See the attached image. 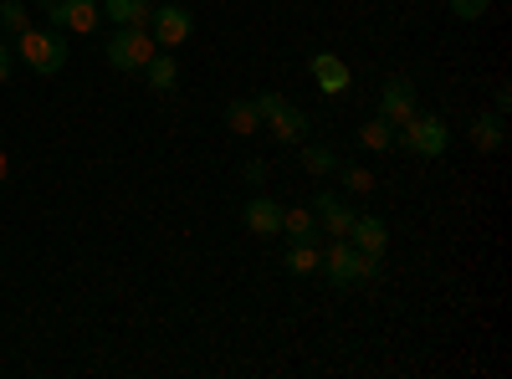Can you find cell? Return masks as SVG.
Returning a JSON list of instances; mask_svg holds the SVG:
<instances>
[{
	"label": "cell",
	"mask_w": 512,
	"mask_h": 379,
	"mask_svg": "<svg viewBox=\"0 0 512 379\" xmlns=\"http://www.w3.org/2000/svg\"><path fill=\"white\" fill-rule=\"evenodd\" d=\"M349 241L364 251V257H384V246H390V226H384L379 216H354Z\"/></svg>",
	"instance_id": "obj_11"
},
{
	"label": "cell",
	"mask_w": 512,
	"mask_h": 379,
	"mask_svg": "<svg viewBox=\"0 0 512 379\" xmlns=\"http://www.w3.org/2000/svg\"><path fill=\"white\" fill-rule=\"evenodd\" d=\"M379 262H384V257H364L349 236H338V241L323 251V267H318V272H328L333 287H354V282H374V277H379Z\"/></svg>",
	"instance_id": "obj_2"
},
{
	"label": "cell",
	"mask_w": 512,
	"mask_h": 379,
	"mask_svg": "<svg viewBox=\"0 0 512 379\" xmlns=\"http://www.w3.org/2000/svg\"><path fill=\"white\" fill-rule=\"evenodd\" d=\"M359 144L374 149V154H384V149H395V129H390L384 118H369L364 129H359Z\"/></svg>",
	"instance_id": "obj_19"
},
{
	"label": "cell",
	"mask_w": 512,
	"mask_h": 379,
	"mask_svg": "<svg viewBox=\"0 0 512 379\" xmlns=\"http://www.w3.org/2000/svg\"><path fill=\"white\" fill-rule=\"evenodd\" d=\"M149 31H154V47H164V52H175V47H185V41L195 36V16L185 11V6H154V16H149Z\"/></svg>",
	"instance_id": "obj_6"
},
{
	"label": "cell",
	"mask_w": 512,
	"mask_h": 379,
	"mask_svg": "<svg viewBox=\"0 0 512 379\" xmlns=\"http://www.w3.org/2000/svg\"><path fill=\"white\" fill-rule=\"evenodd\" d=\"M226 129H231V134H241V139H251L256 129H262V118H256V103H251V98L226 103Z\"/></svg>",
	"instance_id": "obj_16"
},
{
	"label": "cell",
	"mask_w": 512,
	"mask_h": 379,
	"mask_svg": "<svg viewBox=\"0 0 512 379\" xmlns=\"http://www.w3.org/2000/svg\"><path fill=\"white\" fill-rule=\"evenodd\" d=\"M303 170L323 180V175L338 170V159H333V149H323V144H303Z\"/></svg>",
	"instance_id": "obj_20"
},
{
	"label": "cell",
	"mask_w": 512,
	"mask_h": 379,
	"mask_svg": "<svg viewBox=\"0 0 512 379\" xmlns=\"http://www.w3.org/2000/svg\"><path fill=\"white\" fill-rule=\"evenodd\" d=\"M395 139H400V149H410L415 159H441L446 144H451L441 113H415L410 123H400V129H395Z\"/></svg>",
	"instance_id": "obj_4"
},
{
	"label": "cell",
	"mask_w": 512,
	"mask_h": 379,
	"mask_svg": "<svg viewBox=\"0 0 512 379\" xmlns=\"http://www.w3.org/2000/svg\"><path fill=\"white\" fill-rule=\"evenodd\" d=\"M16 62H26L36 77H52V72H62L67 67V31H36V26H26L21 36H16Z\"/></svg>",
	"instance_id": "obj_1"
},
{
	"label": "cell",
	"mask_w": 512,
	"mask_h": 379,
	"mask_svg": "<svg viewBox=\"0 0 512 379\" xmlns=\"http://www.w3.org/2000/svg\"><path fill=\"white\" fill-rule=\"evenodd\" d=\"M11 180V159H6V149H0V185Z\"/></svg>",
	"instance_id": "obj_27"
},
{
	"label": "cell",
	"mask_w": 512,
	"mask_h": 379,
	"mask_svg": "<svg viewBox=\"0 0 512 379\" xmlns=\"http://www.w3.org/2000/svg\"><path fill=\"white\" fill-rule=\"evenodd\" d=\"M492 103H497V113H507V108H512V88H507V82H502V88L492 93Z\"/></svg>",
	"instance_id": "obj_26"
},
{
	"label": "cell",
	"mask_w": 512,
	"mask_h": 379,
	"mask_svg": "<svg viewBox=\"0 0 512 379\" xmlns=\"http://www.w3.org/2000/svg\"><path fill=\"white\" fill-rule=\"evenodd\" d=\"M420 108H415V82L410 77H390L379 88V118L390 123V129H400V123H410Z\"/></svg>",
	"instance_id": "obj_7"
},
{
	"label": "cell",
	"mask_w": 512,
	"mask_h": 379,
	"mask_svg": "<svg viewBox=\"0 0 512 379\" xmlns=\"http://www.w3.org/2000/svg\"><path fill=\"white\" fill-rule=\"evenodd\" d=\"M313 210V216H318V226L338 241V236H349V226H354V216H359V210H349L344 200H338V195H328V190H318V200L308 205Z\"/></svg>",
	"instance_id": "obj_10"
},
{
	"label": "cell",
	"mask_w": 512,
	"mask_h": 379,
	"mask_svg": "<svg viewBox=\"0 0 512 379\" xmlns=\"http://www.w3.org/2000/svg\"><path fill=\"white\" fill-rule=\"evenodd\" d=\"M318 267H323V251H318L313 241H292V251H287V272L308 277V272H318Z\"/></svg>",
	"instance_id": "obj_18"
},
{
	"label": "cell",
	"mask_w": 512,
	"mask_h": 379,
	"mask_svg": "<svg viewBox=\"0 0 512 379\" xmlns=\"http://www.w3.org/2000/svg\"><path fill=\"white\" fill-rule=\"evenodd\" d=\"M113 26H149V16H154V0H103L98 6Z\"/></svg>",
	"instance_id": "obj_14"
},
{
	"label": "cell",
	"mask_w": 512,
	"mask_h": 379,
	"mask_svg": "<svg viewBox=\"0 0 512 379\" xmlns=\"http://www.w3.org/2000/svg\"><path fill=\"white\" fill-rule=\"evenodd\" d=\"M251 103H256V118H262L282 144H303V139H308V113H303V108H292V103L277 98V93H256Z\"/></svg>",
	"instance_id": "obj_5"
},
{
	"label": "cell",
	"mask_w": 512,
	"mask_h": 379,
	"mask_svg": "<svg viewBox=\"0 0 512 379\" xmlns=\"http://www.w3.org/2000/svg\"><path fill=\"white\" fill-rule=\"evenodd\" d=\"M47 21L57 26V31H77V36H88V31H98V0H52L47 6Z\"/></svg>",
	"instance_id": "obj_8"
},
{
	"label": "cell",
	"mask_w": 512,
	"mask_h": 379,
	"mask_svg": "<svg viewBox=\"0 0 512 379\" xmlns=\"http://www.w3.org/2000/svg\"><path fill=\"white\" fill-rule=\"evenodd\" d=\"M241 221H246V231H256V236H277V231H282V205L267 200V195H256V200H246Z\"/></svg>",
	"instance_id": "obj_12"
},
{
	"label": "cell",
	"mask_w": 512,
	"mask_h": 379,
	"mask_svg": "<svg viewBox=\"0 0 512 379\" xmlns=\"http://www.w3.org/2000/svg\"><path fill=\"white\" fill-rule=\"evenodd\" d=\"M36 6H52V0H36Z\"/></svg>",
	"instance_id": "obj_28"
},
{
	"label": "cell",
	"mask_w": 512,
	"mask_h": 379,
	"mask_svg": "<svg viewBox=\"0 0 512 379\" xmlns=\"http://www.w3.org/2000/svg\"><path fill=\"white\" fill-rule=\"evenodd\" d=\"M502 144H507L502 113H477V118H472V149H477V154H497Z\"/></svg>",
	"instance_id": "obj_13"
},
{
	"label": "cell",
	"mask_w": 512,
	"mask_h": 379,
	"mask_svg": "<svg viewBox=\"0 0 512 379\" xmlns=\"http://www.w3.org/2000/svg\"><path fill=\"white\" fill-rule=\"evenodd\" d=\"M446 6H451L456 21H482L492 11V0H446Z\"/></svg>",
	"instance_id": "obj_22"
},
{
	"label": "cell",
	"mask_w": 512,
	"mask_h": 379,
	"mask_svg": "<svg viewBox=\"0 0 512 379\" xmlns=\"http://www.w3.org/2000/svg\"><path fill=\"white\" fill-rule=\"evenodd\" d=\"M282 231H287L292 241H313V236H318V216H313L308 205H287V210H282Z\"/></svg>",
	"instance_id": "obj_17"
},
{
	"label": "cell",
	"mask_w": 512,
	"mask_h": 379,
	"mask_svg": "<svg viewBox=\"0 0 512 379\" xmlns=\"http://www.w3.org/2000/svg\"><path fill=\"white\" fill-rule=\"evenodd\" d=\"M308 72H313V82H318L328 98H344V93H349V82H354L349 62H344V57H333V52H313V57H308Z\"/></svg>",
	"instance_id": "obj_9"
},
{
	"label": "cell",
	"mask_w": 512,
	"mask_h": 379,
	"mask_svg": "<svg viewBox=\"0 0 512 379\" xmlns=\"http://www.w3.org/2000/svg\"><path fill=\"white\" fill-rule=\"evenodd\" d=\"M113 72H144V62L154 57V31L149 26H118L103 47Z\"/></svg>",
	"instance_id": "obj_3"
},
{
	"label": "cell",
	"mask_w": 512,
	"mask_h": 379,
	"mask_svg": "<svg viewBox=\"0 0 512 379\" xmlns=\"http://www.w3.org/2000/svg\"><path fill=\"white\" fill-rule=\"evenodd\" d=\"M0 26H6L11 36H21L31 26V11H26V0H0Z\"/></svg>",
	"instance_id": "obj_21"
},
{
	"label": "cell",
	"mask_w": 512,
	"mask_h": 379,
	"mask_svg": "<svg viewBox=\"0 0 512 379\" xmlns=\"http://www.w3.org/2000/svg\"><path fill=\"white\" fill-rule=\"evenodd\" d=\"M11 72H16V47L0 41V82H11Z\"/></svg>",
	"instance_id": "obj_25"
},
{
	"label": "cell",
	"mask_w": 512,
	"mask_h": 379,
	"mask_svg": "<svg viewBox=\"0 0 512 379\" xmlns=\"http://www.w3.org/2000/svg\"><path fill=\"white\" fill-rule=\"evenodd\" d=\"M144 77H149V88H154V93H175V82H180V62L154 52V57L144 62Z\"/></svg>",
	"instance_id": "obj_15"
},
{
	"label": "cell",
	"mask_w": 512,
	"mask_h": 379,
	"mask_svg": "<svg viewBox=\"0 0 512 379\" xmlns=\"http://www.w3.org/2000/svg\"><path fill=\"white\" fill-rule=\"evenodd\" d=\"M344 190L369 195V190H374V175H369V170H359V164H349V170H344Z\"/></svg>",
	"instance_id": "obj_23"
},
{
	"label": "cell",
	"mask_w": 512,
	"mask_h": 379,
	"mask_svg": "<svg viewBox=\"0 0 512 379\" xmlns=\"http://www.w3.org/2000/svg\"><path fill=\"white\" fill-rule=\"evenodd\" d=\"M241 180H246V185H262V180H267V159H246V164H241Z\"/></svg>",
	"instance_id": "obj_24"
}]
</instances>
